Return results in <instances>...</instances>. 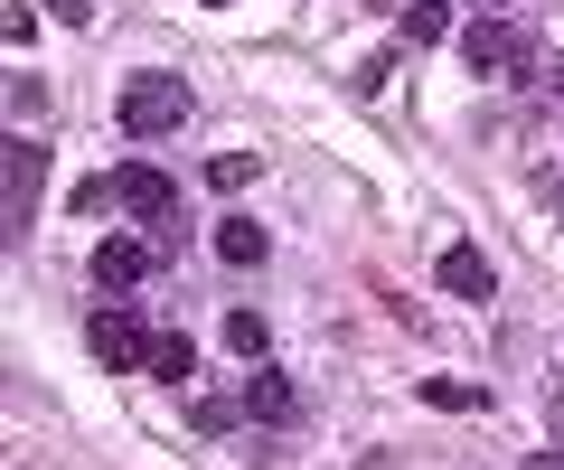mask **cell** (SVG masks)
<instances>
[{
	"instance_id": "obj_1",
	"label": "cell",
	"mask_w": 564,
	"mask_h": 470,
	"mask_svg": "<svg viewBox=\"0 0 564 470\" xmlns=\"http://www.w3.org/2000/svg\"><path fill=\"white\" fill-rule=\"evenodd\" d=\"M113 123H122V142H161V132H180V123H188V76H170V66L122 76Z\"/></svg>"
},
{
	"instance_id": "obj_2",
	"label": "cell",
	"mask_w": 564,
	"mask_h": 470,
	"mask_svg": "<svg viewBox=\"0 0 564 470\" xmlns=\"http://www.w3.org/2000/svg\"><path fill=\"white\" fill-rule=\"evenodd\" d=\"M151 339H161V329H141V310H132V302H104L95 320H85V348H95V368H113V376L151 368Z\"/></svg>"
},
{
	"instance_id": "obj_3",
	"label": "cell",
	"mask_w": 564,
	"mask_h": 470,
	"mask_svg": "<svg viewBox=\"0 0 564 470\" xmlns=\"http://www.w3.org/2000/svg\"><path fill=\"white\" fill-rule=\"evenodd\" d=\"M462 57L480 66V76H508V85H527V66H536V39H527V29L508 20V10H489V20H470Z\"/></svg>"
},
{
	"instance_id": "obj_4",
	"label": "cell",
	"mask_w": 564,
	"mask_h": 470,
	"mask_svg": "<svg viewBox=\"0 0 564 470\" xmlns=\"http://www.w3.org/2000/svg\"><path fill=\"white\" fill-rule=\"evenodd\" d=\"M433 283H443L452 302H499V273H489V254L470 245V236H452V245L433 254Z\"/></svg>"
},
{
	"instance_id": "obj_5",
	"label": "cell",
	"mask_w": 564,
	"mask_h": 470,
	"mask_svg": "<svg viewBox=\"0 0 564 470\" xmlns=\"http://www.w3.org/2000/svg\"><path fill=\"white\" fill-rule=\"evenodd\" d=\"M113 207H132V217H151V226H161L170 207H180V188H170V170H151V161H122V170H113Z\"/></svg>"
},
{
	"instance_id": "obj_6",
	"label": "cell",
	"mask_w": 564,
	"mask_h": 470,
	"mask_svg": "<svg viewBox=\"0 0 564 470\" xmlns=\"http://www.w3.org/2000/svg\"><path fill=\"white\" fill-rule=\"evenodd\" d=\"M151 264H161V254L141 245V236H104V245H95V283L104 292H141V283H151Z\"/></svg>"
},
{
	"instance_id": "obj_7",
	"label": "cell",
	"mask_w": 564,
	"mask_h": 470,
	"mask_svg": "<svg viewBox=\"0 0 564 470\" xmlns=\"http://www.w3.org/2000/svg\"><path fill=\"white\" fill-rule=\"evenodd\" d=\"M39 188H47V151L20 132V142H10V226L39 217Z\"/></svg>"
},
{
	"instance_id": "obj_8",
	"label": "cell",
	"mask_w": 564,
	"mask_h": 470,
	"mask_svg": "<svg viewBox=\"0 0 564 470\" xmlns=\"http://www.w3.org/2000/svg\"><path fill=\"white\" fill-rule=\"evenodd\" d=\"M245 414H254V424H292V414H302L292 376H282V368H254V376H245Z\"/></svg>"
},
{
	"instance_id": "obj_9",
	"label": "cell",
	"mask_w": 564,
	"mask_h": 470,
	"mask_svg": "<svg viewBox=\"0 0 564 470\" xmlns=\"http://www.w3.org/2000/svg\"><path fill=\"white\" fill-rule=\"evenodd\" d=\"M141 376L188 386V376H198V339H188V329H161V339H151V368H141Z\"/></svg>"
},
{
	"instance_id": "obj_10",
	"label": "cell",
	"mask_w": 564,
	"mask_h": 470,
	"mask_svg": "<svg viewBox=\"0 0 564 470\" xmlns=\"http://www.w3.org/2000/svg\"><path fill=\"white\" fill-rule=\"evenodd\" d=\"M226 358H245V368H263V348H273V320H263V310H226Z\"/></svg>"
},
{
	"instance_id": "obj_11",
	"label": "cell",
	"mask_w": 564,
	"mask_h": 470,
	"mask_svg": "<svg viewBox=\"0 0 564 470\" xmlns=\"http://www.w3.org/2000/svg\"><path fill=\"white\" fill-rule=\"evenodd\" d=\"M217 254H226V264H236V273H254L263 254H273V236H263L254 217H226V226H217Z\"/></svg>"
},
{
	"instance_id": "obj_12",
	"label": "cell",
	"mask_w": 564,
	"mask_h": 470,
	"mask_svg": "<svg viewBox=\"0 0 564 470\" xmlns=\"http://www.w3.org/2000/svg\"><path fill=\"white\" fill-rule=\"evenodd\" d=\"M404 39H414V47H443L452 39V0H414V10H404Z\"/></svg>"
},
{
	"instance_id": "obj_13",
	"label": "cell",
	"mask_w": 564,
	"mask_h": 470,
	"mask_svg": "<svg viewBox=\"0 0 564 470\" xmlns=\"http://www.w3.org/2000/svg\"><path fill=\"white\" fill-rule=\"evenodd\" d=\"M254 179H263L254 151H217V161H207V188H226V198H236V188H254Z\"/></svg>"
},
{
	"instance_id": "obj_14",
	"label": "cell",
	"mask_w": 564,
	"mask_h": 470,
	"mask_svg": "<svg viewBox=\"0 0 564 470\" xmlns=\"http://www.w3.org/2000/svg\"><path fill=\"white\" fill-rule=\"evenodd\" d=\"M423 405H452V414H480L489 395H480V386H462V376H423Z\"/></svg>"
},
{
	"instance_id": "obj_15",
	"label": "cell",
	"mask_w": 564,
	"mask_h": 470,
	"mask_svg": "<svg viewBox=\"0 0 564 470\" xmlns=\"http://www.w3.org/2000/svg\"><path fill=\"white\" fill-rule=\"evenodd\" d=\"M236 414H245V395H188V424L198 433H226Z\"/></svg>"
},
{
	"instance_id": "obj_16",
	"label": "cell",
	"mask_w": 564,
	"mask_h": 470,
	"mask_svg": "<svg viewBox=\"0 0 564 470\" xmlns=\"http://www.w3.org/2000/svg\"><path fill=\"white\" fill-rule=\"evenodd\" d=\"M0 39H10V47L39 39V0H10V10H0Z\"/></svg>"
},
{
	"instance_id": "obj_17",
	"label": "cell",
	"mask_w": 564,
	"mask_h": 470,
	"mask_svg": "<svg viewBox=\"0 0 564 470\" xmlns=\"http://www.w3.org/2000/svg\"><path fill=\"white\" fill-rule=\"evenodd\" d=\"M10 113H20V123H39V113H47V85H39V76H10Z\"/></svg>"
},
{
	"instance_id": "obj_18",
	"label": "cell",
	"mask_w": 564,
	"mask_h": 470,
	"mask_svg": "<svg viewBox=\"0 0 564 470\" xmlns=\"http://www.w3.org/2000/svg\"><path fill=\"white\" fill-rule=\"evenodd\" d=\"M386 76H395V57L377 47V57H358V76H348V85H358V95H386Z\"/></svg>"
},
{
	"instance_id": "obj_19",
	"label": "cell",
	"mask_w": 564,
	"mask_h": 470,
	"mask_svg": "<svg viewBox=\"0 0 564 470\" xmlns=\"http://www.w3.org/2000/svg\"><path fill=\"white\" fill-rule=\"evenodd\" d=\"M39 10H47L57 29H95V0H39Z\"/></svg>"
},
{
	"instance_id": "obj_20",
	"label": "cell",
	"mask_w": 564,
	"mask_h": 470,
	"mask_svg": "<svg viewBox=\"0 0 564 470\" xmlns=\"http://www.w3.org/2000/svg\"><path fill=\"white\" fill-rule=\"evenodd\" d=\"M508 470H564V451H527V461H508Z\"/></svg>"
},
{
	"instance_id": "obj_21",
	"label": "cell",
	"mask_w": 564,
	"mask_h": 470,
	"mask_svg": "<svg viewBox=\"0 0 564 470\" xmlns=\"http://www.w3.org/2000/svg\"><path fill=\"white\" fill-rule=\"evenodd\" d=\"M480 10H508V0H480Z\"/></svg>"
},
{
	"instance_id": "obj_22",
	"label": "cell",
	"mask_w": 564,
	"mask_h": 470,
	"mask_svg": "<svg viewBox=\"0 0 564 470\" xmlns=\"http://www.w3.org/2000/svg\"><path fill=\"white\" fill-rule=\"evenodd\" d=\"M207 10H226V0H207Z\"/></svg>"
}]
</instances>
